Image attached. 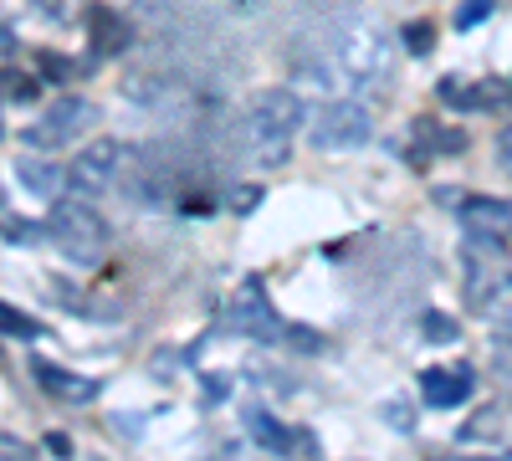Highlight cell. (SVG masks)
Returning a JSON list of instances; mask_svg holds the SVG:
<instances>
[{
    "instance_id": "cell-1",
    "label": "cell",
    "mask_w": 512,
    "mask_h": 461,
    "mask_svg": "<svg viewBox=\"0 0 512 461\" xmlns=\"http://www.w3.org/2000/svg\"><path fill=\"white\" fill-rule=\"evenodd\" d=\"M303 123V103H297L292 88H267L262 98L251 103L246 123H241V144L256 164H282L292 154V129Z\"/></svg>"
},
{
    "instance_id": "cell-8",
    "label": "cell",
    "mask_w": 512,
    "mask_h": 461,
    "mask_svg": "<svg viewBox=\"0 0 512 461\" xmlns=\"http://www.w3.org/2000/svg\"><path fill=\"white\" fill-rule=\"evenodd\" d=\"M477 385V369L472 364H456V369H425L420 374V390L431 405H461Z\"/></svg>"
},
{
    "instance_id": "cell-19",
    "label": "cell",
    "mask_w": 512,
    "mask_h": 461,
    "mask_svg": "<svg viewBox=\"0 0 512 461\" xmlns=\"http://www.w3.org/2000/svg\"><path fill=\"white\" fill-rule=\"evenodd\" d=\"M251 205H262V185H236V190H231V211L246 216Z\"/></svg>"
},
{
    "instance_id": "cell-9",
    "label": "cell",
    "mask_w": 512,
    "mask_h": 461,
    "mask_svg": "<svg viewBox=\"0 0 512 461\" xmlns=\"http://www.w3.org/2000/svg\"><path fill=\"white\" fill-rule=\"evenodd\" d=\"M31 380H36L41 390L62 395V400H93V395H98L93 380H77V374H67L62 364H47V359H31Z\"/></svg>"
},
{
    "instance_id": "cell-7",
    "label": "cell",
    "mask_w": 512,
    "mask_h": 461,
    "mask_svg": "<svg viewBox=\"0 0 512 461\" xmlns=\"http://www.w3.org/2000/svg\"><path fill=\"white\" fill-rule=\"evenodd\" d=\"M231 328L246 333V339H282V318L272 313L262 282H246L231 298Z\"/></svg>"
},
{
    "instance_id": "cell-13",
    "label": "cell",
    "mask_w": 512,
    "mask_h": 461,
    "mask_svg": "<svg viewBox=\"0 0 512 461\" xmlns=\"http://www.w3.org/2000/svg\"><path fill=\"white\" fill-rule=\"evenodd\" d=\"M492 436H502V405H482L472 421L461 426V441H492Z\"/></svg>"
},
{
    "instance_id": "cell-25",
    "label": "cell",
    "mask_w": 512,
    "mask_h": 461,
    "mask_svg": "<svg viewBox=\"0 0 512 461\" xmlns=\"http://www.w3.org/2000/svg\"><path fill=\"white\" fill-rule=\"evenodd\" d=\"M47 451H57V456H67V451H72V441H67V436H47Z\"/></svg>"
},
{
    "instance_id": "cell-16",
    "label": "cell",
    "mask_w": 512,
    "mask_h": 461,
    "mask_svg": "<svg viewBox=\"0 0 512 461\" xmlns=\"http://www.w3.org/2000/svg\"><path fill=\"white\" fill-rule=\"evenodd\" d=\"M0 333H11V339H36V333H41V323L0 303Z\"/></svg>"
},
{
    "instance_id": "cell-15",
    "label": "cell",
    "mask_w": 512,
    "mask_h": 461,
    "mask_svg": "<svg viewBox=\"0 0 512 461\" xmlns=\"http://www.w3.org/2000/svg\"><path fill=\"white\" fill-rule=\"evenodd\" d=\"M420 328H425V339H431V344H456V339H461L456 318H446V313H425Z\"/></svg>"
},
{
    "instance_id": "cell-11",
    "label": "cell",
    "mask_w": 512,
    "mask_h": 461,
    "mask_svg": "<svg viewBox=\"0 0 512 461\" xmlns=\"http://www.w3.org/2000/svg\"><path fill=\"white\" fill-rule=\"evenodd\" d=\"M461 226L466 231H507V200H487V195L461 200Z\"/></svg>"
},
{
    "instance_id": "cell-2",
    "label": "cell",
    "mask_w": 512,
    "mask_h": 461,
    "mask_svg": "<svg viewBox=\"0 0 512 461\" xmlns=\"http://www.w3.org/2000/svg\"><path fill=\"white\" fill-rule=\"evenodd\" d=\"M333 72L354 82V88H374V82H384L395 72V47H390V31H384L379 21H349L333 31Z\"/></svg>"
},
{
    "instance_id": "cell-17",
    "label": "cell",
    "mask_w": 512,
    "mask_h": 461,
    "mask_svg": "<svg viewBox=\"0 0 512 461\" xmlns=\"http://www.w3.org/2000/svg\"><path fill=\"white\" fill-rule=\"evenodd\" d=\"M405 47H410L415 57H425V52L436 47V26H431V21H415V26L405 31Z\"/></svg>"
},
{
    "instance_id": "cell-14",
    "label": "cell",
    "mask_w": 512,
    "mask_h": 461,
    "mask_svg": "<svg viewBox=\"0 0 512 461\" xmlns=\"http://www.w3.org/2000/svg\"><path fill=\"white\" fill-rule=\"evenodd\" d=\"M246 431L262 441V446H272V451H287V446H292V436L272 421V415H262V410H251V415H246Z\"/></svg>"
},
{
    "instance_id": "cell-3",
    "label": "cell",
    "mask_w": 512,
    "mask_h": 461,
    "mask_svg": "<svg viewBox=\"0 0 512 461\" xmlns=\"http://www.w3.org/2000/svg\"><path fill=\"white\" fill-rule=\"evenodd\" d=\"M47 236L67 251L72 262H88V267L103 257V246H108V226H103V216L93 211V205H82V200L57 205L52 221H47Z\"/></svg>"
},
{
    "instance_id": "cell-12",
    "label": "cell",
    "mask_w": 512,
    "mask_h": 461,
    "mask_svg": "<svg viewBox=\"0 0 512 461\" xmlns=\"http://www.w3.org/2000/svg\"><path fill=\"white\" fill-rule=\"evenodd\" d=\"M88 31H93V47H98L103 57L123 47V21H118L108 6H93V11H88Z\"/></svg>"
},
{
    "instance_id": "cell-5",
    "label": "cell",
    "mask_w": 512,
    "mask_h": 461,
    "mask_svg": "<svg viewBox=\"0 0 512 461\" xmlns=\"http://www.w3.org/2000/svg\"><path fill=\"white\" fill-rule=\"evenodd\" d=\"M374 134V118L359 103H328L313 123V144L318 149H359Z\"/></svg>"
},
{
    "instance_id": "cell-24",
    "label": "cell",
    "mask_w": 512,
    "mask_h": 461,
    "mask_svg": "<svg viewBox=\"0 0 512 461\" xmlns=\"http://www.w3.org/2000/svg\"><path fill=\"white\" fill-rule=\"evenodd\" d=\"M41 67H47V72H52V77H67V72H72V67H67V62H62V57H41Z\"/></svg>"
},
{
    "instance_id": "cell-20",
    "label": "cell",
    "mask_w": 512,
    "mask_h": 461,
    "mask_svg": "<svg viewBox=\"0 0 512 461\" xmlns=\"http://www.w3.org/2000/svg\"><path fill=\"white\" fill-rule=\"evenodd\" d=\"M492 6H497V0H466V6L456 11V26H477L482 16H492Z\"/></svg>"
},
{
    "instance_id": "cell-10",
    "label": "cell",
    "mask_w": 512,
    "mask_h": 461,
    "mask_svg": "<svg viewBox=\"0 0 512 461\" xmlns=\"http://www.w3.org/2000/svg\"><path fill=\"white\" fill-rule=\"evenodd\" d=\"M16 170H21V185H26L31 195L57 200V195L67 190V170H62V164H52V159H21Z\"/></svg>"
},
{
    "instance_id": "cell-23",
    "label": "cell",
    "mask_w": 512,
    "mask_h": 461,
    "mask_svg": "<svg viewBox=\"0 0 512 461\" xmlns=\"http://www.w3.org/2000/svg\"><path fill=\"white\" fill-rule=\"evenodd\" d=\"M0 456H31L26 441H11V436H0Z\"/></svg>"
},
{
    "instance_id": "cell-26",
    "label": "cell",
    "mask_w": 512,
    "mask_h": 461,
    "mask_svg": "<svg viewBox=\"0 0 512 461\" xmlns=\"http://www.w3.org/2000/svg\"><path fill=\"white\" fill-rule=\"evenodd\" d=\"M159 6H169V0H139V11H149V16H154Z\"/></svg>"
},
{
    "instance_id": "cell-4",
    "label": "cell",
    "mask_w": 512,
    "mask_h": 461,
    "mask_svg": "<svg viewBox=\"0 0 512 461\" xmlns=\"http://www.w3.org/2000/svg\"><path fill=\"white\" fill-rule=\"evenodd\" d=\"M93 123H98V108L88 98H62L57 108L41 113L36 129H26V144L31 149H62V144L82 139V129H93Z\"/></svg>"
},
{
    "instance_id": "cell-22",
    "label": "cell",
    "mask_w": 512,
    "mask_h": 461,
    "mask_svg": "<svg viewBox=\"0 0 512 461\" xmlns=\"http://www.w3.org/2000/svg\"><path fill=\"white\" fill-rule=\"evenodd\" d=\"M384 415H390V426H395V431H410V426H415V415H405V405H400V400L384 405Z\"/></svg>"
},
{
    "instance_id": "cell-6",
    "label": "cell",
    "mask_w": 512,
    "mask_h": 461,
    "mask_svg": "<svg viewBox=\"0 0 512 461\" xmlns=\"http://www.w3.org/2000/svg\"><path fill=\"white\" fill-rule=\"evenodd\" d=\"M118 170H123V149H118L113 139H98V144L82 149V159L67 170V185H72L77 195H103V190L118 180Z\"/></svg>"
},
{
    "instance_id": "cell-21",
    "label": "cell",
    "mask_w": 512,
    "mask_h": 461,
    "mask_svg": "<svg viewBox=\"0 0 512 461\" xmlns=\"http://www.w3.org/2000/svg\"><path fill=\"white\" fill-rule=\"evenodd\" d=\"M226 390H231L226 374H200V395H205V400H226Z\"/></svg>"
},
{
    "instance_id": "cell-18",
    "label": "cell",
    "mask_w": 512,
    "mask_h": 461,
    "mask_svg": "<svg viewBox=\"0 0 512 461\" xmlns=\"http://www.w3.org/2000/svg\"><path fill=\"white\" fill-rule=\"evenodd\" d=\"M441 103H456V108H477V93H466L461 77H441Z\"/></svg>"
}]
</instances>
